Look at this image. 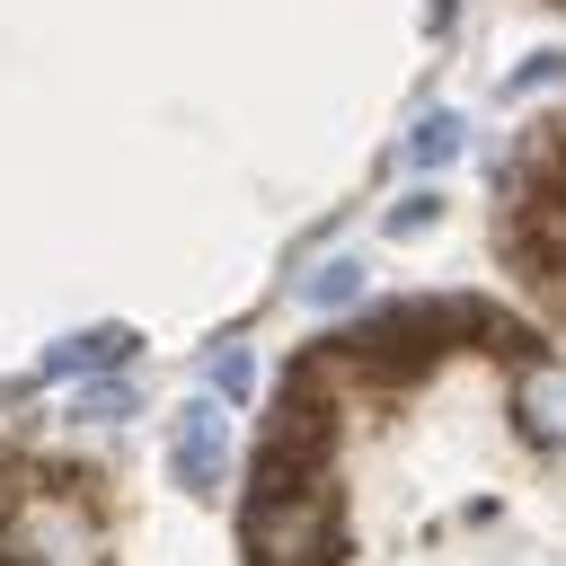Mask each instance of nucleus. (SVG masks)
Returning <instances> with one entry per match:
<instances>
[{"label":"nucleus","mask_w":566,"mask_h":566,"mask_svg":"<svg viewBox=\"0 0 566 566\" xmlns=\"http://www.w3.org/2000/svg\"><path fill=\"white\" fill-rule=\"evenodd\" d=\"M71 416H88V424H124V416H133V389H124V380H88Z\"/></svg>","instance_id":"obj_7"},{"label":"nucleus","mask_w":566,"mask_h":566,"mask_svg":"<svg viewBox=\"0 0 566 566\" xmlns=\"http://www.w3.org/2000/svg\"><path fill=\"white\" fill-rule=\"evenodd\" d=\"M168 469H177L186 495H221V478H230V416H221V398H186V407H177V424H168Z\"/></svg>","instance_id":"obj_2"},{"label":"nucleus","mask_w":566,"mask_h":566,"mask_svg":"<svg viewBox=\"0 0 566 566\" xmlns=\"http://www.w3.org/2000/svg\"><path fill=\"white\" fill-rule=\"evenodd\" d=\"M212 380H221V398H248V389H256V363H248V345H221V354H212Z\"/></svg>","instance_id":"obj_8"},{"label":"nucleus","mask_w":566,"mask_h":566,"mask_svg":"<svg viewBox=\"0 0 566 566\" xmlns=\"http://www.w3.org/2000/svg\"><path fill=\"white\" fill-rule=\"evenodd\" d=\"M301 292H310V301H318V310H345V301H354V292H363V265H354V256H327V265H318V274H310V283H301Z\"/></svg>","instance_id":"obj_5"},{"label":"nucleus","mask_w":566,"mask_h":566,"mask_svg":"<svg viewBox=\"0 0 566 566\" xmlns=\"http://www.w3.org/2000/svg\"><path fill=\"white\" fill-rule=\"evenodd\" d=\"M124 354H133V327H88V336L53 345V354H44V371H53V380H71V371H106V363H124Z\"/></svg>","instance_id":"obj_4"},{"label":"nucleus","mask_w":566,"mask_h":566,"mask_svg":"<svg viewBox=\"0 0 566 566\" xmlns=\"http://www.w3.org/2000/svg\"><path fill=\"white\" fill-rule=\"evenodd\" d=\"M433 212H442V203H433V195H416L407 212H389V230H433Z\"/></svg>","instance_id":"obj_9"},{"label":"nucleus","mask_w":566,"mask_h":566,"mask_svg":"<svg viewBox=\"0 0 566 566\" xmlns=\"http://www.w3.org/2000/svg\"><path fill=\"white\" fill-rule=\"evenodd\" d=\"M433 27H451V0H433Z\"/></svg>","instance_id":"obj_10"},{"label":"nucleus","mask_w":566,"mask_h":566,"mask_svg":"<svg viewBox=\"0 0 566 566\" xmlns=\"http://www.w3.org/2000/svg\"><path fill=\"white\" fill-rule=\"evenodd\" d=\"M336 486L318 478H256L248 495V566H345L336 557Z\"/></svg>","instance_id":"obj_1"},{"label":"nucleus","mask_w":566,"mask_h":566,"mask_svg":"<svg viewBox=\"0 0 566 566\" xmlns=\"http://www.w3.org/2000/svg\"><path fill=\"white\" fill-rule=\"evenodd\" d=\"M451 150H460V115H424L416 142H407V159H424V168H442Z\"/></svg>","instance_id":"obj_6"},{"label":"nucleus","mask_w":566,"mask_h":566,"mask_svg":"<svg viewBox=\"0 0 566 566\" xmlns=\"http://www.w3.org/2000/svg\"><path fill=\"white\" fill-rule=\"evenodd\" d=\"M522 424L548 451H566V363H531L522 371Z\"/></svg>","instance_id":"obj_3"}]
</instances>
